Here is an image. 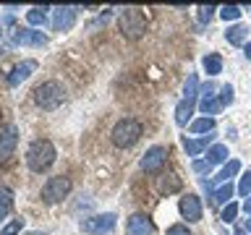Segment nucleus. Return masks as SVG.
<instances>
[{"label": "nucleus", "mask_w": 251, "mask_h": 235, "mask_svg": "<svg viewBox=\"0 0 251 235\" xmlns=\"http://www.w3.org/2000/svg\"><path fill=\"white\" fill-rule=\"evenodd\" d=\"M217 97H220V102H223V107H227V105H233V99H235V89L230 84H223Z\"/></svg>", "instance_id": "obj_27"}, {"label": "nucleus", "mask_w": 251, "mask_h": 235, "mask_svg": "<svg viewBox=\"0 0 251 235\" xmlns=\"http://www.w3.org/2000/svg\"><path fill=\"white\" fill-rule=\"evenodd\" d=\"M246 230H249V233H251V217H249V219H246Z\"/></svg>", "instance_id": "obj_38"}, {"label": "nucleus", "mask_w": 251, "mask_h": 235, "mask_svg": "<svg viewBox=\"0 0 251 235\" xmlns=\"http://www.w3.org/2000/svg\"><path fill=\"white\" fill-rule=\"evenodd\" d=\"M180 178L176 175V172H170V175H162L160 178V183H157V191H160L162 196H168V193H176V191H180Z\"/></svg>", "instance_id": "obj_20"}, {"label": "nucleus", "mask_w": 251, "mask_h": 235, "mask_svg": "<svg viewBox=\"0 0 251 235\" xmlns=\"http://www.w3.org/2000/svg\"><path fill=\"white\" fill-rule=\"evenodd\" d=\"M233 183H225V186H220V188H215V191L209 193V199H212V204H215V207H227V204H230V199H233Z\"/></svg>", "instance_id": "obj_17"}, {"label": "nucleus", "mask_w": 251, "mask_h": 235, "mask_svg": "<svg viewBox=\"0 0 251 235\" xmlns=\"http://www.w3.org/2000/svg\"><path fill=\"white\" fill-rule=\"evenodd\" d=\"M188 131L191 133H212L215 131V118H196V120L188 123Z\"/></svg>", "instance_id": "obj_24"}, {"label": "nucleus", "mask_w": 251, "mask_h": 235, "mask_svg": "<svg viewBox=\"0 0 251 235\" xmlns=\"http://www.w3.org/2000/svg\"><path fill=\"white\" fill-rule=\"evenodd\" d=\"M243 212H246V214L251 217V199H246V201H243V207H241Z\"/></svg>", "instance_id": "obj_35"}, {"label": "nucleus", "mask_w": 251, "mask_h": 235, "mask_svg": "<svg viewBox=\"0 0 251 235\" xmlns=\"http://www.w3.org/2000/svg\"><path fill=\"white\" fill-rule=\"evenodd\" d=\"M0 37H3V26H0Z\"/></svg>", "instance_id": "obj_39"}, {"label": "nucleus", "mask_w": 251, "mask_h": 235, "mask_svg": "<svg viewBox=\"0 0 251 235\" xmlns=\"http://www.w3.org/2000/svg\"><path fill=\"white\" fill-rule=\"evenodd\" d=\"M207 170H209V162H207V160H204V162L196 160V162H194V172H207Z\"/></svg>", "instance_id": "obj_34"}, {"label": "nucleus", "mask_w": 251, "mask_h": 235, "mask_svg": "<svg viewBox=\"0 0 251 235\" xmlns=\"http://www.w3.org/2000/svg\"><path fill=\"white\" fill-rule=\"evenodd\" d=\"M34 70H37V60H21L19 66L8 73V86H19L21 81H26Z\"/></svg>", "instance_id": "obj_15"}, {"label": "nucleus", "mask_w": 251, "mask_h": 235, "mask_svg": "<svg viewBox=\"0 0 251 235\" xmlns=\"http://www.w3.org/2000/svg\"><path fill=\"white\" fill-rule=\"evenodd\" d=\"M47 11H52V8H29L26 11V24L29 26H45L47 24Z\"/></svg>", "instance_id": "obj_23"}, {"label": "nucleus", "mask_w": 251, "mask_h": 235, "mask_svg": "<svg viewBox=\"0 0 251 235\" xmlns=\"http://www.w3.org/2000/svg\"><path fill=\"white\" fill-rule=\"evenodd\" d=\"M238 193H241V196H251V170L241 178V183H238Z\"/></svg>", "instance_id": "obj_32"}, {"label": "nucleus", "mask_w": 251, "mask_h": 235, "mask_svg": "<svg viewBox=\"0 0 251 235\" xmlns=\"http://www.w3.org/2000/svg\"><path fill=\"white\" fill-rule=\"evenodd\" d=\"M196 97H199V76L188 73L186 86H183V99H196Z\"/></svg>", "instance_id": "obj_25"}, {"label": "nucleus", "mask_w": 251, "mask_h": 235, "mask_svg": "<svg viewBox=\"0 0 251 235\" xmlns=\"http://www.w3.org/2000/svg\"><path fill=\"white\" fill-rule=\"evenodd\" d=\"M217 89H215V84H204L201 86V89H199V110H201V113L204 115H207V118H212V115H217L220 113V110H223V102H220V97H217V94H215Z\"/></svg>", "instance_id": "obj_8"}, {"label": "nucleus", "mask_w": 251, "mask_h": 235, "mask_svg": "<svg viewBox=\"0 0 251 235\" xmlns=\"http://www.w3.org/2000/svg\"><path fill=\"white\" fill-rule=\"evenodd\" d=\"M201 66H204V70H207V76H209V78H215L217 73H223V58H220L217 52H209V55H204Z\"/></svg>", "instance_id": "obj_21"}, {"label": "nucleus", "mask_w": 251, "mask_h": 235, "mask_svg": "<svg viewBox=\"0 0 251 235\" xmlns=\"http://www.w3.org/2000/svg\"><path fill=\"white\" fill-rule=\"evenodd\" d=\"M66 99V89L58 81H42L34 89V105L42 110H58Z\"/></svg>", "instance_id": "obj_4"}, {"label": "nucleus", "mask_w": 251, "mask_h": 235, "mask_svg": "<svg viewBox=\"0 0 251 235\" xmlns=\"http://www.w3.org/2000/svg\"><path fill=\"white\" fill-rule=\"evenodd\" d=\"M141 133H144V125H141L136 118H121V120L113 125L110 139H113V144L118 149H131L141 139Z\"/></svg>", "instance_id": "obj_3"}, {"label": "nucleus", "mask_w": 251, "mask_h": 235, "mask_svg": "<svg viewBox=\"0 0 251 235\" xmlns=\"http://www.w3.org/2000/svg\"><path fill=\"white\" fill-rule=\"evenodd\" d=\"M168 235H191V230H188V225H170Z\"/></svg>", "instance_id": "obj_33"}, {"label": "nucleus", "mask_w": 251, "mask_h": 235, "mask_svg": "<svg viewBox=\"0 0 251 235\" xmlns=\"http://www.w3.org/2000/svg\"><path fill=\"white\" fill-rule=\"evenodd\" d=\"M115 214L113 212H105V214H94V217H86L81 219V230L86 235H110L115 230Z\"/></svg>", "instance_id": "obj_6"}, {"label": "nucleus", "mask_w": 251, "mask_h": 235, "mask_svg": "<svg viewBox=\"0 0 251 235\" xmlns=\"http://www.w3.org/2000/svg\"><path fill=\"white\" fill-rule=\"evenodd\" d=\"M55 157H58V152H55L52 141L50 139H37L31 141L29 149H26V164L31 172H45L52 167Z\"/></svg>", "instance_id": "obj_1"}, {"label": "nucleus", "mask_w": 251, "mask_h": 235, "mask_svg": "<svg viewBox=\"0 0 251 235\" xmlns=\"http://www.w3.org/2000/svg\"><path fill=\"white\" fill-rule=\"evenodd\" d=\"M168 162V149L165 146H149L144 154H141V170L144 172H160Z\"/></svg>", "instance_id": "obj_7"}, {"label": "nucleus", "mask_w": 251, "mask_h": 235, "mask_svg": "<svg viewBox=\"0 0 251 235\" xmlns=\"http://www.w3.org/2000/svg\"><path fill=\"white\" fill-rule=\"evenodd\" d=\"M241 5H223L220 8V19H225V21H238L241 19Z\"/></svg>", "instance_id": "obj_26"}, {"label": "nucleus", "mask_w": 251, "mask_h": 235, "mask_svg": "<svg viewBox=\"0 0 251 235\" xmlns=\"http://www.w3.org/2000/svg\"><path fill=\"white\" fill-rule=\"evenodd\" d=\"M243 50H246V58H249V60H251V42H249V45H246V47H243Z\"/></svg>", "instance_id": "obj_36"}, {"label": "nucleus", "mask_w": 251, "mask_h": 235, "mask_svg": "<svg viewBox=\"0 0 251 235\" xmlns=\"http://www.w3.org/2000/svg\"><path fill=\"white\" fill-rule=\"evenodd\" d=\"M68 193H71V178H66V175H52V178H47V183L42 186V199L47 204H58V201L66 199Z\"/></svg>", "instance_id": "obj_5"}, {"label": "nucleus", "mask_w": 251, "mask_h": 235, "mask_svg": "<svg viewBox=\"0 0 251 235\" xmlns=\"http://www.w3.org/2000/svg\"><path fill=\"white\" fill-rule=\"evenodd\" d=\"M11 209H13V201H11V196H8V193H0V219L11 214Z\"/></svg>", "instance_id": "obj_30"}, {"label": "nucleus", "mask_w": 251, "mask_h": 235, "mask_svg": "<svg viewBox=\"0 0 251 235\" xmlns=\"http://www.w3.org/2000/svg\"><path fill=\"white\" fill-rule=\"evenodd\" d=\"M233 235H246V230H241V227H235V233Z\"/></svg>", "instance_id": "obj_37"}, {"label": "nucleus", "mask_w": 251, "mask_h": 235, "mask_svg": "<svg viewBox=\"0 0 251 235\" xmlns=\"http://www.w3.org/2000/svg\"><path fill=\"white\" fill-rule=\"evenodd\" d=\"M215 11H220L217 5H201L199 8V21L201 24H209L212 19H215Z\"/></svg>", "instance_id": "obj_29"}, {"label": "nucleus", "mask_w": 251, "mask_h": 235, "mask_svg": "<svg viewBox=\"0 0 251 235\" xmlns=\"http://www.w3.org/2000/svg\"><path fill=\"white\" fill-rule=\"evenodd\" d=\"M76 11L74 5H60L52 8V31H71L76 24Z\"/></svg>", "instance_id": "obj_11"}, {"label": "nucleus", "mask_w": 251, "mask_h": 235, "mask_svg": "<svg viewBox=\"0 0 251 235\" xmlns=\"http://www.w3.org/2000/svg\"><path fill=\"white\" fill-rule=\"evenodd\" d=\"M215 139V133H207V136H201V139H188V136H183L180 139V144H183V149H186V154L188 157H199L204 149H209V141Z\"/></svg>", "instance_id": "obj_16"}, {"label": "nucleus", "mask_w": 251, "mask_h": 235, "mask_svg": "<svg viewBox=\"0 0 251 235\" xmlns=\"http://www.w3.org/2000/svg\"><path fill=\"white\" fill-rule=\"evenodd\" d=\"M246 37H249V26H243V24H235V26L225 31V39L235 47H241V45L246 47Z\"/></svg>", "instance_id": "obj_18"}, {"label": "nucleus", "mask_w": 251, "mask_h": 235, "mask_svg": "<svg viewBox=\"0 0 251 235\" xmlns=\"http://www.w3.org/2000/svg\"><path fill=\"white\" fill-rule=\"evenodd\" d=\"M207 162H209V167H215V164H225V162H227V146H225V144H215V146H209V152H207Z\"/></svg>", "instance_id": "obj_22"}, {"label": "nucleus", "mask_w": 251, "mask_h": 235, "mask_svg": "<svg viewBox=\"0 0 251 235\" xmlns=\"http://www.w3.org/2000/svg\"><path fill=\"white\" fill-rule=\"evenodd\" d=\"M118 26H121V34L131 42H136L147 34V16L141 8H123L121 16H118Z\"/></svg>", "instance_id": "obj_2"}, {"label": "nucleus", "mask_w": 251, "mask_h": 235, "mask_svg": "<svg viewBox=\"0 0 251 235\" xmlns=\"http://www.w3.org/2000/svg\"><path fill=\"white\" fill-rule=\"evenodd\" d=\"M16 45H29V47H45L47 45V37L42 31H34V29H16L11 39H8V47H16Z\"/></svg>", "instance_id": "obj_9"}, {"label": "nucleus", "mask_w": 251, "mask_h": 235, "mask_svg": "<svg viewBox=\"0 0 251 235\" xmlns=\"http://www.w3.org/2000/svg\"><path fill=\"white\" fill-rule=\"evenodd\" d=\"M238 212H241V207L235 201H230L227 207L223 209V222H227V225H233L235 222V217H238Z\"/></svg>", "instance_id": "obj_28"}, {"label": "nucleus", "mask_w": 251, "mask_h": 235, "mask_svg": "<svg viewBox=\"0 0 251 235\" xmlns=\"http://www.w3.org/2000/svg\"><path fill=\"white\" fill-rule=\"evenodd\" d=\"M21 227H24V219H13V222H8L3 230H0V235H16V233H21Z\"/></svg>", "instance_id": "obj_31"}, {"label": "nucleus", "mask_w": 251, "mask_h": 235, "mask_svg": "<svg viewBox=\"0 0 251 235\" xmlns=\"http://www.w3.org/2000/svg\"><path fill=\"white\" fill-rule=\"evenodd\" d=\"M154 225L147 214H131L126 222V235H152Z\"/></svg>", "instance_id": "obj_14"}, {"label": "nucleus", "mask_w": 251, "mask_h": 235, "mask_svg": "<svg viewBox=\"0 0 251 235\" xmlns=\"http://www.w3.org/2000/svg\"><path fill=\"white\" fill-rule=\"evenodd\" d=\"M16 144H19V128L8 123L5 128H0V160H8L16 152Z\"/></svg>", "instance_id": "obj_12"}, {"label": "nucleus", "mask_w": 251, "mask_h": 235, "mask_svg": "<svg viewBox=\"0 0 251 235\" xmlns=\"http://www.w3.org/2000/svg\"><path fill=\"white\" fill-rule=\"evenodd\" d=\"M194 107H196V99H180L176 105V123L178 125H186L188 118L194 115Z\"/></svg>", "instance_id": "obj_19"}, {"label": "nucleus", "mask_w": 251, "mask_h": 235, "mask_svg": "<svg viewBox=\"0 0 251 235\" xmlns=\"http://www.w3.org/2000/svg\"><path fill=\"white\" fill-rule=\"evenodd\" d=\"M238 172H241V162H238V160H227V162L223 164V170H220L215 178H212V180H201V183H204V188L212 193V186H215V183H223V186L230 183V178H235Z\"/></svg>", "instance_id": "obj_13"}, {"label": "nucleus", "mask_w": 251, "mask_h": 235, "mask_svg": "<svg viewBox=\"0 0 251 235\" xmlns=\"http://www.w3.org/2000/svg\"><path fill=\"white\" fill-rule=\"evenodd\" d=\"M178 212L180 217L188 219V222H199V219L204 217V209H201V201L196 193H186L183 199L178 201Z\"/></svg>", "instance_id": "obj_10"}]
</instances>
